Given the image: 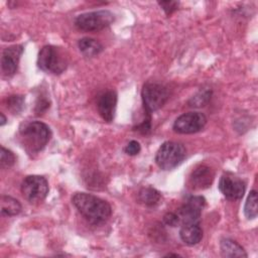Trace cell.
<instances>
[{
	"mask_svg": "<svg viewBox=\"0 0 258 258\" xmlns=\"http://www.w3.org/2000/svg\"><path fill=\"white\" fill-rule=\"evenodd\" d=\"M72 203L81 215L95 225L106 222L112 214L110 204L92 194L76 192L72 198Z\"/></svg>",
	"mask_w": 258,
	"mask_h": 258,
	"instance_id": "6da1fadb",
	"label": "cell"
},
{
	"mask_svg": "<svg viewBox=\"0 0 258 258\" xmlns=\"http://www.w3.org/2000/svg\"><path fill=\"white\" fill-rule=\"evenodd\" d=\"M19 135L25 150L28 153H36L41 151L48 143L51 131L43 122L28 121L20 126Z\"/></svg>",
	"mask_w": 258,
	"mask_h": 258,
	"instance_id": "7a4b0ae2",
	"label": "cell"
},
{
	"mask_svg": "<svg viewBox=\"0 0 258 258\" xmlns=\"http://www.w3.org/2000/svg\"><path fill=\"white\" fill-rule=\"evenodd\" d=\"M37 64L43 72L59 75L66 71L68 67V58L59 47L45 45L38 53Z\"/></svg>",
	"mask_w": 258,
	"mask_h": 258,
	"instance_id": "3957f363",
	"label": "cell"
},
{
	"mask_svg": "<svg viewBox=\"0 0 258 258\" xmlns=\"http://www.w3.org/2000/svg\"><path fill=\"white\" fill-rule=\"evenodd\" d=\"M186 150L181 143L166 141L161 144L155 155V162L159 168L170 170L176 167L185 157Z\"/></svg>",
	"mask_w": 258,
	"mask_h": 258,
	"instance_id": "277c9868",
	"label": "cell"
},
{
	"mask_svg": "<svg viewBox=\"0 0 258 258\" xmlns=\"http://www.w3.org/2000/svg\"><path fill=\"white\" fill-rule=\"evenodd\" d=\"M141 98L145 114L151 115L166 103L169 98V92L161 84L148 82L142 88Z\"/></svg>",
	"mask_w": 258,
	"mask_h": 258,
	"instance_id": "5b68a950",
	"label": "cell"
},
{
	"mask_svg": "<svg viewBox=\"0 0 258 258\" xmlns=\"http://www.w3.org/2000/svg\"><path fill=\"white\" fill-rule=\"evenodd\" d=\"M114 21V14L109 10H98L78 15L75 25L84 31H98L108 27Z\"/></svg>",
	"mask_w": 258,
	"mask_h": 258,
	"instance_id": "8992f818",
	"label": "cell"
},
{
	"mask_svg": "<svg viewBox=\"0 0 258 258\" xmlns=\"http://www.w3.org/2000/svg\"><path fill=\"white\" fill-rule=\"evenodd\" d=\"M23 198L31 204L42 202L48 194V182L41 175H28L21 182Z\"/></svg>",
	"mask_w": 258,
	"mask_h": 258,
	"instance_id": "52a82bcc",
	"label": "cell"
},
{
	"mask_svg": "<svg viewBox=\"0 0 258 258\" xmlns=\"http://www.w3.org/2000/svg\"><path fill=\"white\" fill-rule=\"evenodd\" d=\"M207 124V117L201 112H187L178 116L173 123V130L179 134L197 133Z\"/></svg>",
	"mask_w": 258,
	"mask_h": 258,
	"instance_id": "ba28073f",
	"label": "cell"
},
{
	"mask_svg": "<svg viewBox=\"0 0 258 258\" xmlns=\"http://www.w3.org/2000/svg\"><path fill=\"white\" fill-rule=\"evenodd\" d=\"M206 205V200L202 196H191L177 210L176 215L180 225L199 223L202 211Z\"/></svg>",
	"mask_w": 258,
	"mask_h": 258,
	"instance_id": "9c48e42d",
	"label": "cell"
},
{
	"mask_svg": "<svg viewBox=\"0 0 258 258\" xmlns=\"http://www.w3.org/2000/svg\"><path fill=\"white\" fill-rule=\"evenodd\" d=\"M245 188V182L231 172L224 173L220 178L219 189L228 200L237 201L242 199Z\"/></svg>",
	"mask_w": 258,
	"mask_h": 258,
	"instance_id": "30bf717a",
	"label": "cell"
},
{
	"mask_svg": "<svg viewBox=\"0 0 258 258\" xmlns=\"http://www.w3.org/2000/svg\"><path fill=\"white\" fill-rule=\"evenodd\" d=\"M22 52L23 46L21 44H14L4 48L1 56V69L4 76L12 77L16 73Z\"/></svg>",
	"mask_w": 258,
	"mask_h": 258,
	"instance_id": "8fae6325",
	"label": "cell"
},
{
	"mask_svg": "<svg viewBox=\"0 0 258 258\" xmlns=\"http://www.w3.org/2000/svg\"><path fill=\"white\" fill-rule=\"evenodd\" d=\"M215 177V171L212 167L201 164L198 167H196L188 178V184L191 189L199 190V189H205L211 186L213 180Z\"/></svg>",
	"mask_w": 258,
	"mask_h": 258,
	"instance_id": "7c38bea8",
	"label": "cell"
},
{
	"mask_svg": "<svg viewBox=\"0 0 258 258\" xmlns=\"http://www.w3.org/2000/svg\"><path fill=\"white\" fill-rule=\"evenodd\" d=\"M117 105V94L115 91H107L103 93L98 100V112L106 122H112L115 115Z\"/></svg>",
	"mask_w": 258,
	"mask_h": 258,
	"instance_id": "4fadbf2b",
	"label": "cell"
},
{
	"mask_svg": "<svg viewBox=\"0 0 258 258\" xmlns=\"http://www.w3.org/2000/svg\"><path fill=\"white\" fill-rule=\"evenodd\" d=\"M180 239L183 243L186 245L192 246L197 245L201 242L203 238V229L200 226V223H190L181 225L180 231H179Z\"/></svg>",
	"mask_w": 258,
	"mask_h": 258,
	"instance_id": "5bb4252c",
	"label": "cell"
},
{
	"mask_svg": "<svg viewBox=\"0 0 258 258\" xmlns=\"http://www.w3.org/2000/svg\"><path fill=\"white\" fill-rule=\"evenodd\" d=\"M220 249L224 257H247L244 248L238 242L229 238L221 240Z\"/></svg>",
	"mask_w": 258,
	"mask_h": 258,
	"instance_id": "9a60e30c",
	"label": "cell"
},
{
	"mask_svg": "<svg viewBox=\"0 0 258 258\" xmlns=\"http://www.w3.org/2000/svg\"><path fill=\"white\" fill-rule=\"evenodd\" d=\"M80 51L87 57L98 55L103 50V45L96 39L91 37H83L78 41Z\"/></svg>",
	"mask_w": 258,
	"mask_h": 258,
	"instance_id": "2e32d148",
	"label": "cell"
},
{
	"mask_svg": "<svg viewBox=\"0 0 258 258\" xmlns=\"http://www.w3.org/2000/svg\"><path fill=\"white\" fill-rule=\"evenodd\" d=\"M137 196H138L139 203H141L142 205H144L146 207L156 206L160 202V199H161L159 191L150 186L140 188Z\"/></svg>",
	"mask_w": 258,
	"mask_h": 258,
	"instance_id": "e0dca14e",
	"label": "cell"
},
{
	"mask_svg": "<svg viewBox=\"0 0 258 258\" xmlns=\"http://www.w3.org/2000/svg\"><path fill=\"white\" fill-rule=\"evenodd\" d=\"M1 214L3 216L7 217H12L16 216L21 212V204L14 198L10 196H5L3 195L1 197Z\"/></svg>",
	"mask_w": 258,
	"mask_h": 258,
	"instance_id": "ac0fdd59",
	"label": "cell"
},
{
	"mask_svg": "<svg viewBox=\"0 0 258 258\" xmlns=\"http://www.w3.org/2000/svg\"><path fill=\"white\" fill-rule=\"evenodd\" d=\"M244 214L248 220H253L257 217V214H258L257 191L255 189L251 190L247 197L245 207H244Z\"/></svg>",
	"mask_w": 258,
	"mask_h": 258,
	"instance_id": "d6986e66",
	"label": "cell"
},
{
	"mask_svg": "<svg viewBox=\"0 0 258 258\" xmlns=\"http://www.w3.org/2000/svg\"><path fill=\"white\" fill-rule=\"evenodd\" d=\"M6 107L12 114L20 113L24 108V97L21 95H11L6 99Z\"/></svg>",
	"mask_w": 258,
	"mask_h": 258,
	"instance_id": "ffe728a7",
	"label": "cell"
},
{
	"mask_svg": "<svg viewBox=\"0 0 258 258\" xmlns=\"http://www.w3.org/2000/svg\"><path fill=\"white\" fill-rule=\"evenodd\" d=\"M211 98V90H203L200 91L195 97L191 98L189 101V106L191 107H202L207 104V102Z\"/></svg>",
	"mask_w": 258,
	"mask_h": 258,
	"instance_id": "44dd1931",
	"label": "cell"
},
{
	"mask_svg": "<svg viewBox=\"0 0 258 258\" xmlns=\"http://www.w3.org/2000/svg\"><path fill=\"white\" fill-rule=\"evenodd\" d=\"M1 158L0 165L2 168H7L12 166L15 163V155L9 149H6L4 146H1Z\"/></svg>",
	"mask_w": 258,
	"mask_h": 258,
	"instance_id": "7402d4cb",
	"label": "cell"
},
{
	"mask_svg": "<svg viewBox=\"0 0 258 258\" xmlns=\"http://www.w3.org/2000/svg\"><path fill=\"white\" fill-rule=\"evenodd\" d=\"M134 130L142 133V134H148L151 130V115H146L144 120L138 124L136 127H134Z\"/></svg>",
	"mask_w": 258,
	"mask_h": 258,
	"instance_id": "603a6c76",
	"label": "cell"
},
{
	"mask_svg": "<svg viewBox=\"0 0 258 258\" xmlns=\"http://www.w3.org/2000/svg\"><path fill=\"white\" fill-rule=\"evenodd\" d=\"M158 4L164 10L166 15H170L178 7V2L177 1H159Z\"/></svg>",
	"mask_w": 258,
	"mask_h": 258,
	"instance_id": "cb8c5ba5",
	"label": "cell"
},
{
	"mask_svg": "<svg viewBox=\"0 0 258 258\" xmlns=\"http://www.w3.org/2000/svg\"><path fill=\"white\" fill-rule=\"evenodd\" d=\"M140 150H141V146H140L139 142L136 141V140H131V141L126 145V147H125V149H124V151H125L128 155H131V156L138 154V153L140 152Z\"/></svg>",
	"mask_w": 258,
	"mask_h": 258,
	"instance_id": "d4e9b609",
	"label": "cell"
},
{
	"mask_svg": "<svg viewBox=\"0 0 258 258\" xmlns=\"http://www.w3.org/2000/svg\"><path fill=\"white\" fill-rule=\"evenodd\" d=\"M163 222L167 225V226H170V227H176L179 224V219L176 215V213H172V212H169V213H166L164 216H163Z\"/></svg>",
	"mask_w": 258,
	"mask_h": 258,
	"instance_id": "484cf974",
	"label": "cell"
},
{
	"mask_svg": "<svg viewBox=\"0 0 258 258\" xmlns=\"http://www.w3.org/2000/svg\"><path fill=\"white\" fill-rule=\"evenodd\" d=\"M0 117H1L0 125H1V126H3V125H5V123H6V117L4 116V114H3V113H0Z\"/></svg>",
	"mask_w": 258,
	"mask_h": 258,
	"instance_id": "4316f807",
	"label": "cell"
},
{
	"mask_svg": "<svg viewBox=\"0 0 258 258\" xmlns=\"http://www.w3.org/2000/svg\"><path fill=\"white\" fill-rule=\"evenodd\" d=\"M166 257H170V256H174V257H177V256H179L178 254H173V253H168V254H166L165 255Z\"/></svg>",
	"mask_w": 258,
	"mask_h": 258,
	"instance_id": "83f0119b",
	"label": "cell"
}]
</instances>
